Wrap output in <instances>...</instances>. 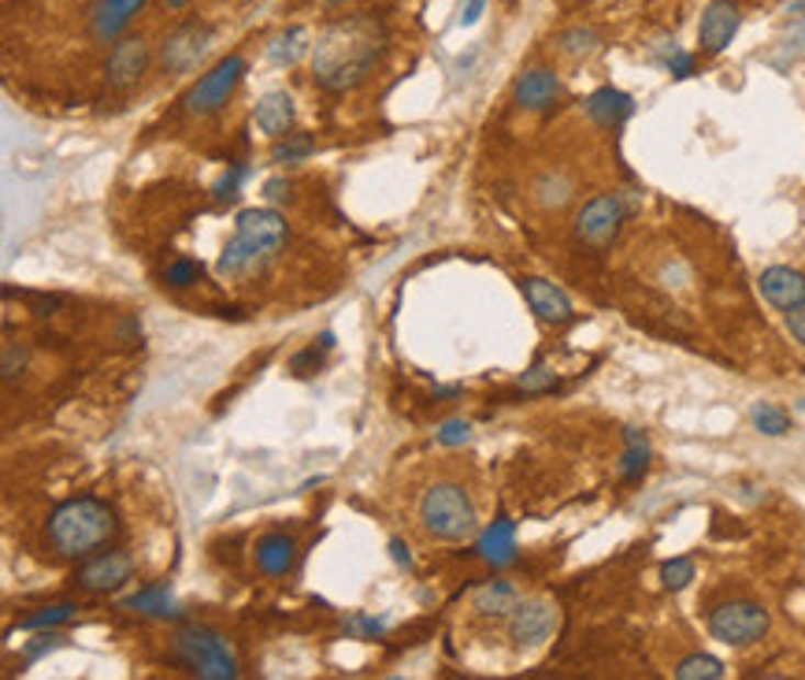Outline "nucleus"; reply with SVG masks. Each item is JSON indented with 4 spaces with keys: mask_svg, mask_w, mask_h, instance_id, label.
Segmentation results:
<instances>
[{
    "mask_svg": "<svg viewBox=\"0 0 805 680\" xmlns=\"http://www.w3.org/2000/svg\"><path fill=\"white\" fill-rule=\"evenodd\" d=\"M290 182L287 179H268L264 182V198L271 201V205H282V201H290Z\"/></svg>",
    "mask_w": 805,
    "mask_h": 680,
    "instance_id": "nucleus-41",
    "label": "nucleus"
},
{
    "mask_svg": "<svg viewBox=\"0 0 805 680\" xmlns=\"http://www.w3.org/2000/svg\"><path fill=\"white\" fill-rule=\"evenodd\" d=\"M483 8H487V0H465V8H460V26H476Z\"/></svg>",
    "mask_w": 805,
    "mask_h": 680,
    "instance_id": "nucleus-43",
    "label": "nucleus"
},
{
    "mask_svg": "<svg viewBox=\"0 0 805 680\" xmlns=\"http://www.w3.org/2000/svg\"><path fill=\"white\" fill-rule=\"evenodd\" d=\"M650 461H653L650 435H646L642 427L627 424L624 427V454H620V480L624 483H638L646 472H650Z\"/></svg>",
    "mask_w": 805,
    "mask_h": 680,
    "instance_id": "nucleus-23",
    "label": "nucleus"
},
{
    "mask_svg": "<svg viewBox=\"0 0 805 680\" xmlns=\"http://www.w3.org/2000/svg\"><path fill=\"white\" fill-rule=\"evenodd\" d=\"M304 56H312V34L304 31V26H290V31H282L268 45V60L279 67H293L298 60H304Z\"/></svg>",
    "mask_w": 805,
    "mask_h": 680,
    "instance_id": "nucleus-26",
    "label": "nucleus"
},
{
    "mask_svg": "<svg viewBox=\"0 0 805 680\" xmlns=\"http://www.w3.org/2000/svg\"><path fill=\"white\" fill-rule=\"evenodd\" d=\"M742 26V8L739 0H709L698 23V48L702 56H720L724 48L735 42Z\"/></svg>",
    "mask_w": 805,
    "mask_h": 680,
    "instance_id": "nucleus-11",
    "label": "nucleus"
},
{
    "mask_svg": "<svg viewBox=\"0 0 805 680\" xmlns=\"http://www.w3.org/2000/svg\"><path fill=\"white\" fill-rule=\"evenodd\" d=\"M234 235H242L245 242H253L257 249L275 257L282 246H287V220H282L275 209H245L238 212Z\"/></svg>",
    "mask_w": 805,
    "mask_h": 680,
    "instance_id": "nucleus-13",
    "label": "nucleus"
},
{
    "mask_svg": "<svg viewBox=\"0 0 805 680\" xmlns=\"http://www.w3.org/2000/svg\"><path fill=\"white\" fill-rule=\"evenodd\" d=\"M293 97L287 90H271L264 93L257 101V109H253V120H257V127L264 134H271V138H287V131L293 127Z\"/></svg>",
    "mask_w": 805,
    "mask_h": 680,
    "instance_id": "nucleus-20",
    "label": "nucleus"
},
{
    "mask_svg": "<svg viewBox=\"0 0 805 680\" xmlns=\"http://www.w3.org/2000/svg\"><path fill=\"white\" fill-rule=\"evenodd\" d=\"M71 617H75V606L71 602H60V606H48V610H42V614L26 617L23 628H56V625H67Z\"/></svg>",
    "mask_w": 805,
    "mask_h": 680,
    "instance_id": "nucleus-37",
    "label": "nucleus"
},
{
    "mask_svg": "<svg viewBox=\"0 0 805 680\" xmlns=\"http://www.w3.org/2000/svg\"><path fill=\"white\" fill-rule=\"evenodd\" d=\"M293 558H298V543L282 532H271L257 543V569L264 577H287L293 569Z\"/></svg>",
    "mask_w": 805,
    "mask_h": 680,
    "instance_id": "nucleus-24",
    "label": "nucleus"
},
{
    "mask_svg": "<svg viewBox=\"0 0 805 680\" xmlns=\"http://www.w3.org/2000/svg\"><path fill=\"white\" fill-rule=\"evenodd\" d=\"M519 290H524L527 305H532V313L543 320V324H568V320L575 316L572 298H568L557 283H549V279L527 276L524 283H519Z\"/></svg>",
    "mask_w": 805,
    "mask_h": 680,
    "instance_id": "nucleus-16",
    "label": "nucleus"
},
{
    "mask_svg": "<svg viewBox=\"0 0 805 680\" xmlns=\"http://www.w3.org/2000/svg\"><path fill=\"white\" fill-rule=\"evenodd\" d=\"M212 37H215V31L209 23H201V19H186V23H179L168 37H164L160 67L168 75H190L193 67L209 56Z\"/></svg>",
    "mask_w": 805,
    "mask_h": 680,
    "instance_id": "nucleus-8",
    "label": "nucleus"
},
{
    "mask_svg": "<svg viewBox=\"0 0 805 680\" xmlns=\"http://www.w3.org/2000/svg\"><path fill=\"white\" fill-rule=\"evenodd\" d=\"M787 316V332H791V338L798 346H805V305L802 309H791V313H783Z\"/></svg>",
    "mask_w": 805,
    "mask_h": 680,
    "instance_id": "nucleus-42",
    "label": "nucleus"
},
{
    "mask_svg": "<svg viewBox=\"0 0 805 680\" xmlns=\"http://www.w3.org/2000/svg\"><path fill=\"white\" fill-rule=\"evenodd\" d=\"M201 265L198 260H190V257H179V260H171L168 271H164V283L175 287V290H186V287H193L201 279Z\"/></svg>",
    "mask_w": 805,
    "mask_h": 680,
    "instance_id": "nucleus-35",
    "label": "nucleus"
},
{
    "mask_svg": "<svg viewBox=\"0 0 805 680\" xmlns=\"http://www.w3.org/2000/svg\"><path fill=\"white\" fill-rule=\"evenodd\" d=\"M390 554H394V561H398V566L412 569V554L405 550V543H401V539H390Z\"/></svg>",
    "mask_w": 805,
    "mask_h": 680,
    "instance_id": "nucleus-45",
    "label": "nucleus"
},
{
    "mask_svg": "<svg viewBox=\"0 0 805 680\" xmlns=\"http://www.w3.org/2000/svg\"><path fill=\"white\" fill-rule=\"evenodd\" d=\"M23 365H26V349H23V346H15V343H8V346H4V365H0L4 380H15L19 368H23Z\"/></svg>",
    "mask_w": 805,
    "mask_h": 680,
    "instance_id": "nucleus-40",
    "label": "nucleus"
},
{
    "mask_svg": "<svg viewBox=\"0 0 805 680\" xmlns=\"http://www.w3.org/2000/svg\"><path fill=\"white\" fill-rule=\"evenodd\" d=\"M390 628L387 617H368V614H353L346 621V636H357V639H376Z\"/></svg>",
    "mask_w": 805,
    "mask_h": 680,
    "instance_id": "nucleus-36",
    "label": "nucleus"
},
{
    "mask_svg": "<svg viewBox=\"0 0 805 680\" xmlns=\"http://www.w3.org/2000/svg\"><path fill=\"white\" fill-rule=\"evenodd\" d=\"M709 636L716 644L724 647H753L758 639L769 636V610L761 606V602H750V599H731V602H720V606L709 614Z\"/></svg>",
    "mask_w": 805,
    "mask_h": 680,
    "instance_id": "nucleus-5",
    "label": "nucleus"
},
{
    "mask_svg": "<svg viewBox=\"0 0 805 680\" xmlns=\"http://www.w3.org/2000/svg\"><path fill=\"white\" fill-rule=\"evenodd\" d=\"M312 149H316V145H312V138H304V134H287V142H275V149H271V160L275 164H301V160H309L312 157Z\"/></svg>",
    "mask_w": 805,
    "mask_h": 680,
    "instance_id": "nucleus-33",
    "label": "nucleus"
},
{
    "mask_svg": "<svg viewBox=\"0 0 805 680\" xmlns=\"http://www.w3.org/2000/svg\"><path fill=\"white\" fill-rule=\"evenodd\" d=\"M694 580V558H669L661 566V584H664V591H683L686 584H691Z\"/></svg>",
    "mask_w": 805,
    "mask_h": 680,
    "instance_id": "nucleus-34",
    "label": "nucleus"
},
{
    "mask_svg": "<svg viewBox=\"0 0 805 680\" xmlns=\"http://www.w3.org/2000/svg\"><path fill=\"white\" fill-rule=\"evenodd\" d=\"M661 64H664V71H669L672 79H691V75L698 71V56L686 53V48H680L675 42H664Z\"/></svg>",
    "mask_w": 805,
    "mask_h": 680,
    "instance_id": "nucleus-31",
    "label": "nucleus"
},
{
    "mask_svg": "<svg viewBox=\"0 0 805 680\" xmlns=\"http://www.w3.org/2000/svg\"><path fill=\"white\" fill-rule=\"evenodd\" d=\"M387 26L379 15L357 12L342 15L323 26V34L312 45V82L327 93H349L365 86L387 53Z\"/></svg>",
    "mask_w": 805,
    "mask_h": 680,
    "instance_id": "nucleus-1",
    "label": "nucleus"
},
{
    "mask_svg": "<svg viewBox=\"0 0 805 680\" xmlns=\"http://www.w3.org/2000/svg\"><path fill=\"white\" fill-rule=\"evenodd\" d=\"M557 628V606L546 599H524L519 606L508 614V639L519 650L543 647Z\"/></svg>",
    "mask_w": 805,
    "mask_h": 680,
    "instance_id": "nucleus-9",
    "label": "nucleus"
},
{
    "mask_svg": "<svg viewBox=\"0 0 805 680\" xmlns=\"http://www.w3.org/2000/svg\"><path fill=\"white\" fill-rule=\"evenodd\" d=\"M572 193H575L572 179L561 171H546L543 179L535 182V201L543 209H564L568 201H572Z\"/></svg>",
    "mask_w": 805,
    "mask_h": 680,
    "instance_id": "nucleus-27",
    "label": "nucleus"
},
{
    "mask_svg": "<svg viewBox=\"0 0 805 680\" xmlns=\"http://www.w3.org/2000/svg\"><path fill=\"white\" fill-rule=\"evenodd\" d=\"M245 71H249V60H245V56H238V53H231L227 60H220L209 75H201V79L193 82L190 90H186L182 109L190 112V115H212V112H220L223 104L231 101V93L242 86Z\"/></svg>",
    "mask_w": 805,
    "mask_h": 680,
    "instance_id": "nucleus-7",
    "label": "nucleus"
},
{
    "mask_svg": "<svg viewBox=\"0 0 805 680\" xmlns=\"http://www.w3.org/2000/svg\"><path fill=\"white\" fill-rule=\"evenodd\" d=\"M438 394H441V398H457V394H460V387H438Z\"/></svg>",
    "mask_w": 805,
    "mask_h": 680,
    "instance_id": "nucleus-46",
    "label": "nucleus"
},
{
    "mask_svg": "<svg viewBox=\"0 0 805 680\" xmlns=\"http://www.w3.org/2000/svg\"><path fill=\"white\" fill-rule=\"evenodd\" d=\"M583 112H586V120L597 123L602 131H616L620 123L631 120L635 97L624 93V90H616V86H602V90H594L583 101Z\"/></svg>",
    "mask_w": 805,
    "mask_h": 680,
    "instance_id": "nucleus-17",
    "label": "nucleus"
},
{
    "mask_svg": "<svg viewBox=\"0 0 805 680\" xmlns=\"http://www.w3.org/2000/svg\"><path fill=\"white\" fill-rule=\"evenodd\" d=\"M554 387H557V372L549 365H543V361H535L516 380V391L519 394H546V391H554Z\"/></svg>",
    "mask_w": 805,
    "mask_h": 680,
    "instance_id": "nucleus-32",
    "label": "nucleus"
},
{
    "mask_svg": "<svg viewBox=\"0 0 805 680\" xmlns=\"http://www.w3.org/2000/svg\"><path fill=\"white\" fill-rule=\"evenodd\" d=\"M120 532V517L108 502L82 494V499H67L64 506L53 510V517L45 524V539L53 547L56 558L78 561L93 558L97 550L108 547Z\"/></svg>",
    "mask_w": 805,
    "mask_h": 680,
    "instance_id": "nucleus-2",
    "label": "nucleus"
},
{
    "mask_svg": "<svg viewBox=\"0 0 805 680\" xmlns=\"http://www.w3.org/2000/svg\"><path fill=\"white\" fill-rule=\"evenodd\" d=\"M268 254L264 249H257L253 242H245L242 235H234L227 246H223V254L220 260H215V271L220 276H227V279H242V276H253V271H260L264 265H268Z\"/></svg>",
    "mask_w": 805,
    "mask_h": 680,
    "instance_id": "nucleus-21",
    "label": "nucleus"
},
{
    "mask_svg": "<svg viewBox=\"0 0 805 680\" xmlns=\"http://www.w3.org/2000/svg\"><path fill=\"white\" fill-rule=\"evenodd\" d=\"M561 93H564V86H561V79H557L554 71H549V67H532V71H524L513 82V101L524 112L554 109V104L561 101Z\"/></svg>",
    "mask_w": 805,
    "mask_h": 680,
    "instance_id": "nucleus-15",
    "label": "nucleus"
},
{
    "mask_svg": "<svg viewBox=\"0 0 805 680\" xmlns=\"http://www.w3.org/2000/svg\"><path fill=\"white\" fill-rule=\"evenodd\" d=\"M123 606L134 610V614H145V617H182V606L171 599V591L160 588V584L134 591V595L126 599Z\"/></svg>",
    "mask_w": 805,
    "mask_h": 680,
    "instance_id": "nucleus-25",
    "label": "nucleus"
},
{
    "mask_svg": "<svg viewBox=\"0 0 805 680\" xmlns=\"http://www.w3.org/2000/svg\"><path fill=\"white\" fill-rule=\"evenodd\" d=\"M153 67V45L145 42L142 34L137 37H120V42L112 45V53H108V86L112 90H131V86L142 82V75Z\"/></svg>",
    "mask_w": 805,
    "mask_h": 680,
    "instance_id": "nucleus-10",
    "label": "nucleus"
},
{
    "mask_svg": "<svg viewBox=\"0 0 805 680\" xmlns=\"http://www.w3.org/2000/svg\"><path fill=\"white\" fill-rule=\"evenodd\" d=\"M750 421L761 435H769V439H783V435L791 432V413L775 402H758L750 410Z\"/></svg>",
    "mask_w": 805,
    "mask_h": 680,
    "instance_id": "nucleus-28",
    "label": "nucleus"
},
{
    "mask_svg": "<svg viewBox=\"0 0 805 680\" xmlns=\"http://www.w3.org/2000/svg\"><path fill=\"white\" fill-rule=\"evenodd\" d=\"M435 439L441 446H465V443H471V424L460 421V416H454V421H446V424L438 427Z\"/></svg>",
    "mask_w": 805,
    "mask_h": 680,
    "instance_id": "nucleus-38",
    "label": "nucleus"
},
{
    "mask_svg": "<svg viewBox=\"0 0 805 680\" xmlns=\"http://www.w3.org/2000/svg\"><path fill=\"white\" fill-rule=\"evenodd\" d=\"M164 4H168V8H175V12H179V8H186V4H190V0H164Z\"/></svg>",
    "mask_w": 805,
    "mask_h": 680,
    "instance_id": "nucleus-47",
    "label": "nucleus"
},
{
    "mask_svg": "<svg viewBox=\"0 0 805 680\" xmlns=\"http://www.w3.org/2000/svg\"><path fill=\"white\" fill-rule=\"evenodd\" d=\"M597 45H602V34L594 26H568V31L557 34V48L564 56H572V60H583V56L597 53Z\"/></svg>",
    "mask_w": 805,
    "mask_h": 680,
    "instance_id": "nucleus-29",
    "label": "nucleus"
},
{
    "mask_svg": "<svg viewBox=\"0 0 805 680\" xmlns=\"http://www.w3.org/2000/svg\"><path fill=\"white\" fill-rule=\"evenodd\" d=\"M171 655H175V662L190 669L193 677H204V680H234L238 677V658H234L231 644L204 625L175 628Z\"/></svg>",
    "mask_w": 805,
    "mask_h": 680,
    "instance_id": "nucleus-4",
    "label": "nucleus"
},
{
    "mask_svg": "<svg viewBox=\"0 0 805 680\" xmlns=\"http://www.w3.org/2000/svg\"><path fill=\"white\" fill-rule=\"evenodd\" d=\"M416 517H420V528L431 539H441V543H465L479 532L476 502L454 480H435L431 488H424L416 502Z\"/></svg>",
    "mask_w": 805,
    "mask_h": 680,
    "instance_id": "nucleus-3",
    "label": "nucleus"
},
{
    "mask_svg": "<svg viewBox=\"0 0 805 680\" xmlns=\"http://www.w3.org/2000/svg\"><path fill=\"white\" fill-rule=\"evenodd\" d=\"M675 677L680 680H720L724 662L713 655H686L683 662L675 666Z\"/></svg>",
    "mask_w": 805,
    "mask_h": 680,
    "instance_id": "nucleus-30",
    "label": "nucleus"
},
{
    "mask_svg": "<svg viewBox=\"0 0 805 680\" xmlns=\"http://www.w3.org/2000/svg\"><path fill=\"white\" fill-rule=\"evenodd\" d=\"M519 602H524V595H519V588L508 584V580H487V584H479L471 591V610H476L479 617L502 621L513 614Z\"/></svg>",
    "mask_w": 805,
    "mask_h": 680,
    "instance_id": "nucleus-19",
    "label": "nucleus"
},
{
    "mask_svg": "<svg viewBox=\"0 0 805 680\" xmlns=\"http://www.w3.org/2000/svg\"><path fill=\"white\" fill-rule=\"evenodd\" d=\"M145 0H97L90 8V31L97 42H115L126 26H131V19L142 12Z\"/></svg>",
    "mask_w": 805,
    "mask_h": 680,
    "instance_id": "nucleus-18",
    "label": "nucleus"
},
{
    "mask_svg": "<svg viewBox=\"0 0 805 680\" xmlns=\"http://www.w3.org/2000/svg\"><path fill=\"white\" fill-rule=\"evenodd\" d=\"M635 212V198H624V193H597V198L586 201L575 216V235L583 246L605 249L613 246L616 235H620L624 220Z\"/></svg>",
    "mask_w": 805,
    "mask_h": 680,
    "instance_id": "nucleus-6",
    "label": "nucleus"
},
{
    "mask_svg": "<svg viewBox=\"0 0 805 680\" xmlns=\"http://www.w3.org/2000/svg\"><path fill=\"white\" fill-rule=\"evenodd\" d=\"M245 175H249V168H245V164H234V168L223 175L220 182H215V201H234V198H238V187L245 182Z\"/></svg>",
    "mask_w": 805,
    "mask_h": 680,
    "instance_id": "nucleus-39",
    "label": "nucleus"
},
{
    "mask_svg": "<svg viewBox=\"0 0 805 680\" xmlns=\"http://www.w3.org/2000/svg\"><path fill=\"white\" fill-rule=\"evenodd\" d=\"M134 577V561L123 550H101L93 558H86V566L78 569V584L93 595H108V591H120L126 580Z\"/></svg>",
    "mask_w": 805,
    "mask_h": 680,
    "instance_id": "nucleus-12",
    "label": "nucleus"
},
{
    "mask_svg": "<svg viewBox=\"0 0 805 680\" xmlns=\"http://www.w3.org/2000/svg\"><path fill=\"white\" fill-rule=\"evenodd\" d=\"M479 558L490 561L494 569H508L516 561V524L508 517H497L479 536Z\"/></svg>",
    "mask_w": 805,
    "mask_h": 680,
    "instance_id": "nucleus-22",
    "label": "nucleus"
},
{
    "mask_svg": "<svg viewBox=\"0 0 805 680\" xmlns=\"http://www.w3.org/2000/svg\"><path fill=\"white\" fill-rule=\"evenodd\" d=\"M60 644H64L60 636H45L42 644H31V647H26V658H31V662H34V658H42L45 650H53V647H60Z\"/></svg>",
    "mask_w": 805,
    "mask_h": 680,
    "instance_id": "nucleus-44",
    "label": "nucleus"
},
{
    "mask_svg": "<svg viewBox=\"0 0 805 680\" xmlns=\"http://www.w3.org/2000/svg\"><path fill=\"white\" fill-rule=\"evenodd\" d=\"M758 290L772 309L791 313V309L805 305V271L787 268V265H772L758 276Z\"/></svg>",
    "mask_w": 805,
    "mask_h": 680,
    "instance_id": "nucleus-14",
    "label": "nucleus"
}]
</instances>
